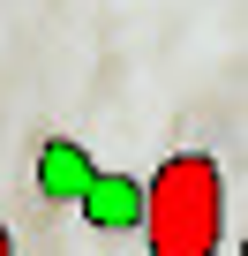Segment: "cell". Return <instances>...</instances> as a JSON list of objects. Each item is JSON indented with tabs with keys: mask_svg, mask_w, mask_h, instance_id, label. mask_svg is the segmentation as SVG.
<instances>
[{
	"mask_svg": "<svg viewBox=\"0 0 248 256\" xmlns=\"http://www.w3.org/2000/svg\"><path fill=\"white\" fill-rule=\"evenodd\" d=\"M143 218V248L151 256H218L226 241V181L211 151H173L158 158V174L136 196Z\"/></svg>",
	"mask_w": 248,
	"mask_h": 256,
	"instance_id": "6da1fadb",
	"label": "cell"
},
{
	"mask_svg": "<svg viewBox=\"0 0 248 256\" xmlns=\"http://www.w3.org/2000/svg\"><path fill=\"white\" fill-rule=\"evenodd\" d=\"M0 256H15V241H8V226H0Z\"/></svg>",
	"mask_w": 248,
	"mask_h": 256,
	"instance_id": "7a4b0ae2",
	"label": "cell"
}]
</instances>
